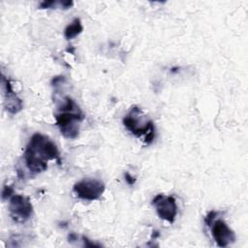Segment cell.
<instances>
[{"instance_id":"obj_1","label":"cell","mask_w":248,"mask_h":248,"mask_svg":"<svg viewBox=\"0 0 248 248\" xmlns=\"http://www.w3.org/2000/svg\"><path fill=\"white\" fill-rule=\"evenodd\" d=\"M23 159L26 168L34 173L46 170L47 160H57L60 163L56 144L48 137L40 133H36L30 138Z\"/></svg>"},{"instance_id":"obj_2","label":"cell","mask_w":248,"mask_h":248,"mask_svg":"<svg viewBox=\"0 0 248 248\" xmlns=\"http://www.w3.org/2000/svg\"><path fill=\"white\" fill-rule=\"evenodd\" d=\"M84 116L76 104L70 97L64 98V104L59 108V112L55 114L56 125L59 127L60 133L67 139H76L79 132V122Z\"/></svg>"},{"instance_id":"obj_3","label":"cell","mask_w":248,"mask_h":248,"mask_svg":"<svg viewBox=\"0 0 248 248\" xmlns=\"http://www.w3.org/2000/svg\"><path fill=\"white\" fill-rule=\"evenodd\" d=\"M123 124L127 130L138 138L143 137L146 144H150L155 138L154 124L151 120L145 119V115L139 107L131 108L130 111L123 118Z\"/></svg>"},{"instance_id":"obj_4","label":"cell","mask_w":248,"mask_h":248,"mask_svg":"<svg viewBox=\"0 0 248 248\" xmlns=\"http://www.w3.org/2000/svg\"><path fill=\"white\" fill-rule=\"evenodd\" d=\"M106 186L103 181L96 178H85L77 183L73 187L76 196L85 201H95L105 192Z\"/></svg>"},{"instance_id":"obj_5","label":"cell","mask_w":248,"mask_h":248,"mask_svg":"<svg viewBox=\"0 0 248 248\" xmlns=\"http://www.w3.org/2000/svg\"><path fill=\"white\" fill-rule=\"evenodd\" d=\"M9 213L16 223H25L33 214L30 200L22 195H13L9 202Z\"/></svg>"},{"instance_id":"obj_6","label":"cell","mask_w":248,"mask_h":248,"mask_svg":"<svg viewBox=\"0 0 248 248\" xmlns=\"http://www.w3.org/2000/svg\"><path fill=\"white\" fill-rule=\"evenodd\" d=\"M152 204L155 206L158 216L168 221L169 223H173L177 214V205L175 199L172 196H165L163 194H158L152 200Z\"/></svg>"},{"instance_id":"obj_7","label":"cell","mask_w":248,"mask_h":248,"mask_svg":"<svg viewBox=\"0 0 248 248\" xmlns=\"http://www.w3.org/2000/svg\"><path fill=\"white\" fill-rule=\"evenodd\" d=\"M211 235L219 247H226L234 242L235 234L223 220H214L209 226Z\"/></svg>"},{"instance_id":"obj_8","label":"cell","mask_w":248,"mask_h":248,"mask_svg":"<svg viewBox=\"0 0 248 248\" xmlns=\"http://www.w3.org/2000/svg\"><path fill=\"white\" fill-rule=\"evenodd\" d=\"M2 89L4 95V105L7 111L12 114L19 112L23 108V103L14 91L10 79L5 76H2Z\"/></svg>"},{"instance_id":"obj_9","label":"cell","mask_w":248,"mask_h":248,"mask_svg":"<svg viewBox=\"0 0 248 248\" xmlns=\"http://www.w3.org/2000/svg\"><path fill=\"white\" fill-rule=\"evenodd\" d=\"M83 30V26L79 18L76 17L70 24H68L64 30V36L67 40H71L79 35Z\"/></svg>"},{"instance_id":"obj_10","label":"cell","mask_w":248,"mask_h":248,"mask_svg":"<svg viewBox=\"0 0 248 248\" xmlns=\"http://www.w3.org/2000/svg\"><path fill=\"white\" fill-rule=\"evenodd\" d=\"M14 194V189L12 186H9V185H5L3 187V190H2V199L5 201V200H8L9 198H11Z\"/></svg>"},{"instance_id":"obj_11","label":"cell","mask_w":248,"mask_h":248,"mask_svg":"<svg viewBox=\"0 0 248 248\" xmlns=\"http://www.w3.org/2000/svg\"><path fill=\"white\" fill-rule=\"evenodd\" d=\"M218 215V212H216V211H214V210H212V211H210L207 215H206V217L204 218V223H205V225L207 226V227H209L211 224H212V222L214 221V219H215V217Z\"/></svg>"},{"instance_id":"obj_12","label":"cell","mask_w":248,"mask_h":248,"mask_svg":"<svg viewBox=\"0 0 248 248\" xmlns=\"http://www.w3.org/2000/svg\"><path fill=\"white\" fill-rule=\"evenodd\" d=\"M124 177H125V181L129 184V185H134L135 184V182H136V177L135 176H133L132 174H130L129 172H126L125 173V175H124Z\"/></svg>"},{"instance_id":"obj_13","label":"cell","mask_w":248,"mask_h":248,"mask_svg":"<svg viewBox=\"0 0 248 248\" xmlns=\"http://www.w3.org/2000/svg\"><path fill=\"white\" fill-rule=\"evenodd\" d=\"M82 239H83V242H84V244H85V246H100L99 244H95L94 242H91L88 238H86V237H82Z\"/></svg>"},{"instance_id":"obj_14","label":"cell","mask_w":248,"mask_h":248,"mask_svg":"<svg viewBox=\"0 0 248 248\" xmlns=\"http://www.w3.org/2000/svg\"><path fill=\"white\" fill-rule=\"evenodd\" d=\"M68 239H69V241H70V242L75 241V240H77V239H78V235H77L76 233H74V232H71V233L68 235Z\"/></svg>"}]
</instances>
